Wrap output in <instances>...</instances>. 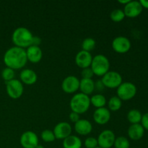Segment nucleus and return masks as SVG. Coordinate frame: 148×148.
<instances>
[{"label":"nucleus","mask_w":148,"mask_h":148,"mask_svg":"<svg viewBox=\"0 0 148 148\" xmlns=\"http://www.w3.org/2000/svg\"><path fill=\"white\" fill-rule=\"evenodd\" d=\"M140 2L143 9L145 8L148 10V1H147V0H140Z\"/></svg>","instance_id":"obj_36"},{"label":"nucleus","mask_w":148,"mask_h":148,"mask_svg":"<svg viewBox=\"0 0 148 148\" xmlns=\"http://www.w3.org/2000/svg\"><path fill=\"white\" fill-rule=\"evenodd\" d=\"M95 45H96V42L95 39L92 38H86L84 39L82 43V50L90 52L95 49Z\"/></svg>","instance_id":"obj_26"},{"label":"nucleus","mask_w":148,"mask_h":148,"mask_svg":"<svg viewBox=\"0 0 148 148\" xmlns=\"http://www.w3.org/2000/svg\"><path fill=\"white\" fill-rule=\"evenodd\" d=\"M41 43V38L38 36H33V43H32V46H39Z\"/></svg>","instance_id":"obj_34"},{"label":"nucleus","mask_w":148,"mask_h":148,"mask_svg":"<svg viewBox=\"0 0 148 148\" xmlns=\"http://www.w3.org/2000/svg\"><path fill=\"white\" fill-rule=\"evenodd\" d=\"M90 68L93 72L94 75L103 77L110 71V62L105 55H95L92 57Z\"/></svg>","instance_id":"obj_4"},{"label":"nucleus","mask_w":148,"mask_h":148,"mask_svg":"<svg viewBox=\"0 0 148 148\" xmlns=\"http://www.w3.org/2000/svg\"><path fill=\"white\" fill-rule=\"evenodd\" d=\"M79 79L74 75H69L63 79L62 89L65 93L73 94L79 90Z\"/></svg>","instance_id":"obj_10"},{"label":"nucleus","mask_w":148,"mask_h":148,"mask_svg":"<svg viewBox=\"0 0 148 148\" xmlns=\"http://www.w3.org/2000/svg\"><path fill=\"white\" fill-rule=\"evenodd\" d=\"M141 125L143 126L145 130H147L148 131V112L145 114H143V117H142L141 120Z\"/></svg>","instance_id":"obj_32"},{"label":"nucleus","mask_w":148,"mask_h":148,"mask_svg":"<svg viewBox=\"0 0 148 148\" xmlns=\"http://www.w3.org/2000/svg\"><path fill=\"white\" fill-rule=\"evenodd\" d=\"M113 50L118 53H126L131 49L132 43L128 38L125 36H117L111 43Z\"/></svg>","instance_id":"obj_8"},{"label":"nucleus","mask_w":148,"mask_h":148,"mask_svg":"<svg viewBox=\"0 0 148 148\" xmlns=\"http://www.w3.org/2000/svg\"><path fill=\"white\" fill-rule=\"evenodd\" d=\"M33 34L29 29L25 27H17L12 35V40L16 47L26 49L32 46Z\"/></svg>","instance_id":"obj_2"},{"label":"nucleus","mask_w":148,"mask_h":148,"mask_svg":"<svg viewBox=\"0 0 148 148\" xmlns=\"http://www.w3.org/2000/svg\"><path fill=\"white\" fill-rule=\"evenodd\" d=\"M56 140H64L72 134V128L70 124L66 121H61L54 127L53 130Z\"/></svg>","instance_id":"obj_12"},{"label":"nucleus","mask_w":148,"mask_h":148,"mask_svg":"<svg viewBox=\"0 0 148 148\" xmlns=\"http://www.w3.org/2000/svg\"><path fill=\"white\" fill-rule=\"evenodd\" d=\"M92 60V56L90 52L85 51L83 50H81L80 51L78 52L75 56V63L77 66L82 69L90 67Z\"/></svg>","instance_id":"obj_15"},{"label":"nucleus","mask_w":148,"mask_h":148,"mask_svg":"<svg viewBox=\"0 0 148 148\" xmlns=\"http://www.w3.org/2000/svg\"><path fill=\"white\" fill-rule=\"evenodd\" d=\"M105 88L104 85H103L101 80H98V82L97 83H95V89L99 90H102Z\"/></svg>","instance_id":"obj_35"},{"label":"nucleus","mask_w":148,"mask_h":148,"mask_svg":"<svg viewBox=\"0 0 148 148\" xmlns=\"http://www.w3.org/2000/svg\"><path fill=\"white\" fill-rule=\"evenodd\" d=\"M69 106L73 112L78 114H82L86 113L90 106V100L88 95L81 92L75 93L71 98Z\"/></svg>","instance_id":"obj_3"},{"label":"nucleus","mask_w":148,"mask_h":148,"mask_svg":"<svg viewBox=\"0 0 148 148\" xmlns=\"http://www.w3.org/2000/svg\"><path fill=\"white\" fill-rule=\"evenodd\" d=\"M27 62L37 64L40 62L43 57V51L40 46H30L25 49Z\"/></svg>","instance_id":"obj_17"},{"label":"nucleus","mask_w":148,"mask_h":148,"mask_svg":"<svg viewBox=\"0 0 148 148\" xmlns=\"http://www.w3.org/2000/svg\"><path fill=\"white\" fill-rule=\"evenodd\" d=\"M126 17L124 11L121 9H116L113 10L110 14V18L114 23H120Z\"/></svg>","instance_id":"obj_25"},{"label":"nucleus","mask_w":148,"mask_h":148,"mask_svg":"<svg viewBox=\"0 0 148 148\" xmlns=\"http://www.w3.org/2000/svg\"><path fill=\"white\" fill-rule=\"evenodd\" d=\"M40 137L42 140L45 143H52L56 140L53 132L50 130H45L40 134Z\"/></svg>","instance_id":"obj_29"},{"label":"nucleus","mask_w":148,"mask_h":148,"mask_svg":"<svg viewBox=\"0 0 148 148\" xmlns=\"http://www.w3.org/2000/svg\"><path fill=\"white\" fill-rule=\"evenodd\" d=\"M36 148H45V147H43V145H39V144H38L37 146H36Z\"/></svg>","instance_id":"obj_38"},{"label":"nucleus","mask_w":148,"mask_h":148,"mask_svg":"<svg viewBox=\"0 0 148 148\" xmlns=\"http://www.w3.org/2000/svg\"><path fill=\"white\" fill-rule=\"evenodd\" d=\"M5 84L6 92L10 98L14 100L18 99L23 95L24 92V87L20 79H14L5 82Z\"/></svg>","instance_id":"obj_7"},{"label":"nucleus","mask_w":148,"mask_h":148,"mask_svg":"<svg viewBox=\"0 0 148 148\" xmlns=\"http://www.w3.org/2000/svg\"><path fill=\"white\" fill-rule=\"evenodd\" d=\"M143 8L140 4V1H131L124 7V11L125 16L129 18H135L140 16L143 12Z\"/></svg>","instance_id":"obj_13"},{"label":"nucleus","mask_w":148,"mask_h":148,"mask_svg":"<svg viewBox=\"0 0 148 148\" xmlns=\"http://www.w3.org/2000/svg\"><path fill=\"white\" fill-rule=\"evenodd\" d=\"M38 79V75L31 69H24L20 73V80L23 84L27 85H34Z\"/></svg>","instance_id":"obj_18"},{"label":"nucleus","mask_w":148,"mask_h":148,"mask_svg":"<svg viewBox=\"0 0 148 148\" xmlns=\"http://www.w3.org/2000/svg\"><path fill=\"white\" fill-rule=\"evenodd\" d=\"M84 145L86 148H95L98 146L97 138L93 137H89L85 139L84 142Z\"/></svg>","instance_id":"obj_30"},{"label":"nucleus","mask_w":148,"mask_h":148,"mask_svg":"<svg viewBox=\"0 0 148 148\" xmlns=\"http://www.w3.org/2000/svg\"><path fill=\"white\" fill-rule=\"evenodd\" d=\"M114 146L115 148H130V143L127 137L120 136L116 137Z\"/></svg>","instance_id":"obj_27"},{"label":"nucleus","mask_w":148,"mask_h":148,"mask_svg":"<svg viewBox=\"0 0 148 148\" xmlns=\"http://www.w3.org/2000/svg\"><path fill=\"white\" fill-rule=\"evenodd\" d=\"M137 88L134 83L131 82H123L116 89L117 97L121 101H130L135 97Z\"/></svg>","instance_id":"obj_5"},{"label":"nucleus","mask_w":148,"mask_h":148,"mask_svg":"<svg viewBox=\"0 0 148 148\" xmlns=\"http://www.w3.org/2000/svg\"><path fill=\"white\" fill-rule=\"evenodd\" d=\"M3 61L7 67L14 70L23 69L27 63L25 49L16 46L10 48L4 53Z\"/></svg>","instance_id":"obj_1"},{"label":"nucleus","mask_w":148,"mask_h":148,"mask_svg":"<svg viewBox=\"0 0 148 148\" xmlns=\"http://www.w3.org/2000/svg\"><path fill=\"white\" fill-rule=\"evenodd\" d=\"M81 76L83 79H92L94 76V73L90 67L83 69L81 72Z\"/></svg>","instance_id":"obj_31"},{"label":"nucleus","mask_w":148,"mask_h":148,"mask_svg":"<svg viewBox=\"0 0 148 148\" xmlns=\"http://www.w3.org/2000/svg\"><path fill=\"white\" fill-rule=\"evenodd\" d=\"M81 93L88 95L92 93L95 90V82L92 79H82L79 80V88Z\"/></svg>","instance_id":"obj_20"},{"label":"nucleus","mask_w":148,"mask_h":148,"mask_svg":"<svg viewBox=\"0 0 148 148\" xmlns=\"http://www.w3.org/2000/svg\"><path fill=\"white\" fill-rule=\"evenodd\" d=\"M95 148H101V147H99V146H98V147H96Z\"/></svg>","instance_id":"obj_39"},{"label":"nucleus","mask_w":148,"mask_h":148,"mask_svg":"<svg viewBox=\"0 0 148 148\" xmlns=\"http://www.w3.org/2000/svg\"><path fill=\"white\" fill-rule=\"evenodd\" d=\"M111 111L106 107L96 108L92 115L94 121L98 125H105L111 119Z\"/></svg>","instance_id":"obj_14"},{"label":"nucleus","mask_w":148,"mask_h":148,"mask_svg":"<svg viewBox=\"0 0 148 148\" xmlns=\"http://www.w3.org/2000/svg\"><path fill=\"white\" fill-rule=\"evenodd\" d=\"M62 145L64 148H82V142L78 136L71 134L63 140Z\"/></svg>","instance_id":"obj_21"},{"label":"nucleus","mask_w":148,"mask_h":148,"mask_svg":"<svg viewBox=\"0 0 148 148\" xmlns=\"http://www.w3.org/2000/svg\"><path fill=\"white\" fill-rule=\"evenodd\" d=\"M20 143L23 148H36L39 144L38 137L33 131H26L20 136Z\"/></svg>","instance_id":"obj_11"},{"label":"nucleus","mask_w":148,"mask_h":148,"mask_svg":"<svg viewBox=\"0 0 148 148\" xmlns=\"http://www.w3.org/2000/svg\"><path fill=\"white\" fill-rule=\"evenodd\" d=\"M103 85L105 88L109 89H117L123 82V78L121 74L116 71H109L102 77Z\"/></svg>","instance_id":"obj_6"},{"label":"nucleus","mask_w":148,"mask_h":148,"mask_svg":"<svg viewBox=\"0 0 148 148\" xmlns=\"http://www.w3.org/2000/svg\"><path fill=\"white\" fill-rule=\"evenodd\" d=\"M1 75L2 79L5 81V82H7L14 79L15 72H14V69L6 66V67L4 68L3 70L1 71Z\"/></svg>","instance_id":"obj_28"},{"label":"nucleus","mask_w":148,"mask_h":148,"mask_svg":"<svg viewBox=\"0 0 148 148\" xmlns=\"http://www.w3.org/2000/svg\"><path fill=\"white\" fill-rule=\"evenodd\" d=\"M145 130L141 124H131L128 129L127 134L130 139L134 141H137L143 138L145 134Z\"/></svg>","instance_id":"obj_19"},{"label":"nucleus","mask_w":148,"mask_h":148,"mask_svg":"<svg viewBox=\"0 0 148 148\" xmlns=\"http://www.w3.org/2000/svg\"><path fill=\"white\" fill-rule=\"evenodd\" d=\"M79 119H80L79 114H77V113L75 112H73V111H72V112L69 114V120H70L72 123H75H75L77 122Z\"/></svg>","instance_id":"obj_33"},{"label":"nucleus","mask_w":148,"mask_h":148,"mask_svg":"<svg viewBox=\"0 0 148 148\" xmlns=\"http://www.w3.org/2000/svg\"><path fill=\"white\" fill-rule=\"evenodd\" d=\"M130 0H119L118 2L119 3V4H122V5L125 6L126 4H128V3L130 2Z\"/></svg>","instance_id":"obj_37"},{"label":"nucleus","mask_w":148,"mask_h":148,"mask_svg":"<svg viewBox=\"0 0 148 148\" xmlns=\"http://www.w3.org/2000/svg\"><path fill=\"white\" fill-rule=\"evenodd\" d=\"M90 105L96 108H103L107 104L106 98L101 93L92 95L91 98H90Z\"/></svg>","instance_id":"obj_22"},{"label":"nucleus","mask_w":148,"mask_h":148,"mask_svg":"<svg viewBox=\"0 0 148 148\" xmlns=\"http://www.w3.org/2000/svg\"><path fill=\"white\" fill-rule=\"evenodd\" d=\"M116 140V135L112 130H105L101 132L98 135V146L101 148H111L114 146Z\"/></svg>","instance_id":"obj_9"},{"label":"nucleus","mask_w":148,"mask_h":148,"mask_svg":"<svg viewBox=\"0 0 148 148\" xmlns=\"http://www.w3.org/2000/svg\"><path fill=\"white\" fill-rule=\"evenodd\" d=\"M74 129L77 134L79 135L87 136L92 132V125L89 120L80 119L75 124Z\"/></svg>","instance_id":"obj_16"},{"label":"nucleus","mask_w":148,"mask_h":148,"mask_svg":"<svg viewBox=\"0 0 148 148\" xmlns=\"http://www.w3.org/2000/svg\"><path fill=\"white\" fill-rule=\"evenodd\" d=\"M143 114L139 110L132 109L127 113V118L131 124H137L141 123Z\"/></svg>","instance_id":"obj_23"},{"label":"nucleus","mask_w":148,"mask_h":148,"mask_svg":"<svg viewBox=\"0 0 148 148\" xmlns=\"http://www.w3.org/2000/svg\"><path fill=\"white\" fill-rule=\"evenodd\" d=\"M108 106L110 111H118L122 106V101L117 96H112L108 102Z\"/></svg>","instance_id":"obj_24"}]
</instances>
